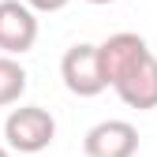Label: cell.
<instances>
[{
  "mask_svg": "<svg viewBox=\"0 0 157 157\" xmlns=\"http://www.w3.org/2000/svg\"><path fill=\"white\" fill-rule=\"evenodd\" d=\"M4 139L19 153H41L56 139V120H52V112L41 109V105L11 109L8 120H4Z\"/></svg>",
  "mask_w": 157,
  "mask_h": 157,
  "instance_id": "1",
  "label": "cell"
},
{
  "mask_svg": "<svg viewBox=\"0 0 157 157\" xmlns=\"http://www.w3.org/2000/svg\"><path fill=\"white\" fill-rule=\"evenodd\" d=\"M60 78L64 86L75 97H97L109 82H105V71H101V56H97V45L90 41H78L64 52L60 60Z\"/></svg>",
  "mask_w": 157,
  "mask_h": 157,
  "instance_id": "2",
  "label": "cell"
},
{
  "mask_svg": "<svg viewBox=\"0 0 157 157\" xmlns=\"http://www.w3.org/2000/svg\"><path fill=\"white\" fill-rule=\"evenodd\" d=\"M97 56H101L105 82L116 86L131 67H139L146 56H150V45H146V37L131 34V30H120V34H112V37H105V41L97 45Z\"/></svg>",
  "mask_w": 157,
  "mask_h": 157,
  "instance_id": "3",
  "label": "cell"
},
{
  "mask_svg": "<svg viewBox=\"0 0 157 157\" xmlns=\"http://www.w3.org/2000/svg\"><path fill=\"white\" fill-rule=\"evenodd\" d=\"M37 41V11H30L23 0H0V52L23 56Z\"/></svg>",
  "mask_w": 157,
  "mask_h": 157,
  "instance_id": "4",
  "label": "cell"
},
{
  "mask_svg": "<svg viewBox=\"0 0 157 157\" xmlns=\"http://www.w3.org/2000/svg\"><path fill=\"white\" fill-rule=\"evenodd\" d=\"M86 157H135L139 153V131L127 120H101L82 139Z\"/></svg>",
  "mask_w": 157,
  "mask_h": 157,
  "instance_id": "5",
  "label": "cell"
},
{
  "mask_svg": "<svg viewBox=\"0 0 157 157\" xmlns=\"http://www.w3.org/2000/svg\"><path fill=\"white\" fill-rule=\"evenodd\" d=\"M112 90L120 94V101H124L127 109H139V112L157 109V56L150 52L146 60H142L139 67H131Z\"/></svg>",
  "mask_w": 157,
  "mask_h": 157,
  "instance_id": "6",
  "label": "cell"
},
{
  "mask_svg": "<svg viewBox=\"0 0 157 157\" xmlns=\"http://www.w3.org/2000/svg\"><path fill=\"white\" fill-rule=\"evenodd\" d=\"M26 94V67L15 56H0V109L15 105Z\"/></svg>",
  "mask_w": 157,
  "mask_h": 157,
  "instance_id": "7",
  "label": "cell"
},
{
  "mask_svg": "<svg viewBox=\"0 0 157 157\" xmlns=\"http://www.w3.org/2000/svg\"><path fill=\"white\" fill-rule=\"evenodd\" d=\"M23 4L30 11H60V8H67V0H23Z\"/></svg>",
  "mask_w": 157,
  "mask_h": 157,
  "instance_id": "8",
  "label": "cell"
},
{
  "mask_svg": "<svg viewBox=\"0 0 157 157\" xmlns=\"http://www.w3.org/2000/svg\"><path fill=\"white\" fill-rule=\"evenodd\" d=\"M86 4H112V0H86Z\"/></svg>",
  "mask_w": 157,
  "mask_h": 157,
  "instance_id": "9",
  "label": "cell"
},
{
  "mask_svg": "<svg viewBox=\"0 0 157 157\" xmlns=\"http://www.w3.org/2000/svg\"><path fill=\"white\" fill-rule=\"evenodd\" d=\"M0 157H11V153H8V146H0Z\"/></svg>",
  "mask_w": 157,
  "mask_h": 157,
  "instance_id": "10",
  "label": "cell"
}]
</instances>
